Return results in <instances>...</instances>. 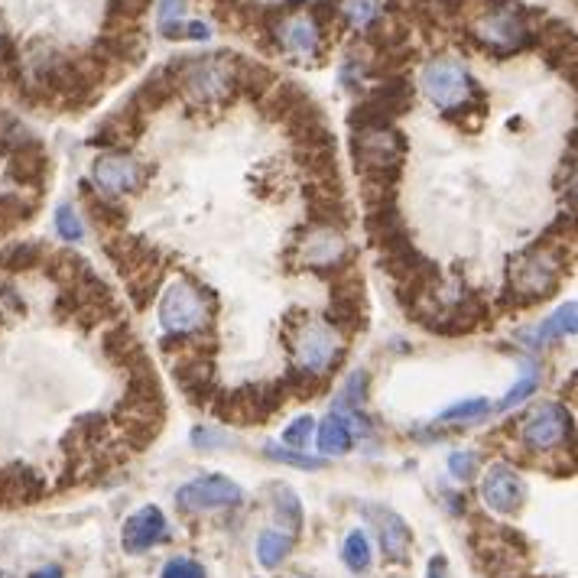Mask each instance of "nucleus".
<instances>
[{"mask_svg": "<svg viewBox=\"0 0 578 578\" xmlns=\"http://www.w3.org/2000/svg\"><path fill=\"white\" fill-rule=\"evenodd\" d=\"M562 254H566V244H556V247L536 244L510 260L504 306L527 309L553 296L562 283V270H566L562 267Z\"/></svg>", "mask_w": 578, "mask_h": 578, "instance_id": "obj_1", "label": "nucleus"}, {"mask_svg": "<svg viewBox=\"0 0 578 578\" xmlns=\"http://www.w3.org/2000/svg\"><path fill=\"white\" fill-rule=\"evenodd\" d=\"M176 75V88L195 108H218L238 95L234 88V52H212V56H179L169 62Z\"/></svg>", "mask_w": 578, "mask_h": 578, "instance_id": "obj_2", "label": "nucleus"}, {"mask_svg": "<svg viewBox=\"0 0 578 578\" xmlns=\"http://www.w3.org/2000/svg\"><path fill=\"white\" fill-rule=\"evenodd\" d=\"M530 17H536V13L527 10V4H517V0L510 4V0H504V4H497L484 13L468 36H471V43L481 46L484 52H491L497 59H507V56H514V52L536 46Z\"/></svg>", "mask_w": 578, "mask_h": 578, "instance_id": "obj_3", "label": "nucleus"}, {"mask_svg": "<svg viewBox=\"0 0 578 578\" xmlns=\"http://www.w3.org/2000/svg\"><path fill=\"white\" fill-rule=\"evenodd\" d=\"M215 315V296L212 289H205L192 280H176L166 286L160 299V322L166 335H195L212 328Z\"/></svg>", "mask_w": 578, "mask_h": 578, "instance_id": "obj_4", "label": "nucleus"}, {"mask_svg": "<svg viewBox=\"0 0 578 578\" xmlns=\"http://www.w3.org/2000/svg\"><path fill=\"white\" fill-rule=\"evenodd\" d=\"M286 403V390L280 380H260V384H244L238 390H228L212 400V410L221 423H267L273 413H280Z\"/></svg>", "mask_w": 578, "mask_h": 578, "instance_id": "obj_5", "label": "nucleus"}, {"mask_svg": "<svg viewBox=\"0 0 578 578\" xmlns=\"http://www.w3.org/2000/svg\"><path fill=\"white\" fill-rule=\"evenodd\" d=\"M419 85H423V95L445 114H455V111H462L465 104L484 98L478 82L468 75L465 65L455 59H432L423 69Z\"/></svg>", "mask_w": 578, "mask_h": 578, "instance_id": "obj_6", "label": "nucleus"}, {"mask_svg": "<svg viewBox=\"0 0 578 578\" xmlns=\"http://www.w3.org/2000/svg\"><path fill=\"white\" fill-rule=\"evenodd\" d=\"M413 108V85L406 75H393L384 78L380 85H374L367 91V98L361 104H354V111L348 114L351 130H364V127H387L397 121L400 114H406Z\"/></svg>", "mask_w": 578, "mask_h": 578, "instance_id": "obj_7", "label": "nucleus"}, {"mask_svg": "<svg viewBox=\"0 0 578 578\" xmlns=\"http://www.w3.org/2000/svg\"><path fill=\"white\" fill-rule=\"evenodd\" d=\"M289 348H293V358L299 371H312V374H335L338 364L345 361L348 348L341 345V335L332 325L325 322H312L306 319V325L289 338Z\"/></svg>", "mask_w": 578, "mask_h": 578, "instance_id": "obj_8", "label": "nucleus"}, {"mask_svg": "<svg viewBox=\"0 0 578 578\" xmlns=\"http://www.w3.org/2000/svg\"><path fill=\"white\" fill-rule=\"evenodd\" d=\"M523 445L533 452H553L562 442H572V413L562 403H540L520 426Z\"/></svg>", "mask_w": 578, "mask_h": 578, "instance_id": "obj_9", "label": "nucleus"}, {"mask_svg": "<svg viewBox=\"0 0 578 578\" xmlns=\"http://www.w3.org/2000/svg\"><path fill=\"white\" fill-rule=\"evenodd\" d=\"M436 322H429L426 328H432V332L439 335H468L475 332V328H481L484 322L491 319V306L484 302L481 293H475V289H468V293H458L452 302H442L439 312L432 315Z\"/></svg>", "mask_w": 578, "mask_h": 578, "instance_id": "obj_10", "label": "nucleus"}, {"mask_svg": "<svg viewBox=\"0 0 578 578\" xmlns=\"http://www.w3.org/2000/svg\"><path fill=\"white\" fill-rule=\"evenodd\" d=\"M241 488L225 475H205L195 478L189 484H182L176 491V504L182 510H195V514H205V510H221V507H238L241 504Z\"/></svg>", "mask_w": 578, "mask_h": 578, "instance_id": "obj_11", "label": "nucleus"}, {"mask_svg": "<svg viewBox=\"0 0 578 578\" xmlns=\"http://www.w3.org/2000/svg\"><path fill=\"white\" fill-rule=\"evenodd\" d=\"M91 179L98 182V189L104 195L117 199V195H124V192H137L143 186V179H147V169H143L130 153L111 150V153H101L95 160Z\"/></svg>", "mask_w": 578, "mask_h": 578, "instance_id": "obj_12", "label": "nucleus"}, {"mask_svg": "<svg viewBox=\"0 0 578 578\" xmlns=\"http://www.w3.org/2000/svg\"><path fill=\"white\" fill-rule=\"evenodd\" d=\"M296 254H299V264L315 270V273L332 270V267L341 264V260L351 257L345 238H341V231L312 228V225H309V231H306V238L296 241Z\"/></svg>", "mask_w": 578, "mask_h": 578, "instance_id": "obj_13", "label": "nucleus"}, {"mask_svg": "<svg viewBox=\"0 0 578 578\" xmlns=\"http://www.w3.org/2000/svg\"><path fill=\"white\" fill-rule=\"evenodd\" d=\"M306 205H309V221L312 228H332L341 231L351 221L345 192H341V182H309L306 189Z\"/></svg>", "mask_w": 578, "mask_h": 578, "instance_id": "obj_14", "label": "nucleus"}, {"mask_svg": "<svg viewBox=\"0 0 578 578\" xmlns=\"http://www.w3.org/2000/svg\"><path fill=\"white\" fill-rule=\"evenodd\" d=\"M523 494L527 491H523V481H520L514 465L497 462L488 468V475H484V481H481L484 504L497 510V514H517V510L523 507Z\"/></svg>", "mask_w": 578, "mask_h": 578, "instance_id": "obj_15", "label": "nucleus"}, {"mask_svg": "<svg viewBox=\"0 0 578 578\" xmlns=\"http://www.w3.org/2000/svg\"><path fill=\"white\" fill-rule=\"evenodd\" d=\"M166 540V517L160 507H140L137 514H130L121 527V543H124V553H147L156 543Z\"/></svg>", "mask_w": 578, "mask_h": 578, "instance_id": "obj_16", "label": "nucleus"}, {"mask_svg": "<svg viewBox=\"0 0 578 578\" xmlns=\"http://www.w3.org/2000/svg\"><path fill=\"white\" fill-rule=\"evenodd\" d=\"M364 225H367V238L374 241L377 251H384V247L410 238V231H406V221H403L400 208H397V199L367 205Z\"/></svg>", "mask_w": 578, "mask_h": 578, "instance_id": "obj_17", "label": "nucleus"}, {"mask_svg": "<svg viewBox=\"0 0 578 578\" xmlns=\"http://www.w3.org/2000/svg\"><path fill=\"white\" fill-rule=\"evenodd\" d=\"M364 514L377 523L380 546H384V556L390 562H406V559H410L413 533H410V527H406V520L400 514H393L390 507H367Z\"/></svg>", "mask_w": 578, "mask_h": 578, "instance_id": "obj_18", "label": "nucleus"}, {"mask_svg": "<svg viewBox=\"0 0 578 578\" xmlns=\"http://www.w3.org/2000/svg\"><path fill=\"white\" fill-rule=\"evenodd\" d=\"M101 351H104V358H108L114 367H121V371H137V367L143 364H150V354L147 348L140 345L137 335L130 332L127 325H114L108 328V332L101 335Z\"/></svg>", "mask_w": 578, "mask_h": 578, "instance_id": "obj_19", "label": "nucleus"}, {"mask_svg": "<svg viewBox=\"0 0 578 578\" xmlns=\"http://www.w3.org/2000/svg\"><path fill=\"white\" fill-rule=\"evenodd\" d=\"M108 432H111V419L101 416V413H85L78 416L69 436H65V452L72 458H85L91 452H98L104 442H108Z\"/></svg>", "mask_w": 578, "mask_h": 578, "instance_id": "obj_20", "label": "nucleus"}, {"mask_svg": "<svg viewBox=\"0 0 578 578\" xmlns=\"http://www.w3.org/2000/svg\"><path fill=\"white\" fill-rule=\"evenodd\" d=\"M312 104V98L302 91L296 82H277L264 98H260V108H264L267 121L289 124L296 114H302Z\"/></svg>", "mask_w": 578, "mask_h": 578, "instance_id": "obj_21", "label": "nucleus"}, {"mask_svg": "<svg viewBox=\"0 0 578 578\" xmlns=\"http://www.w3.org/2000/svg\"><path fill=\"white\" fill-rule=\"evenodd\" d=\"M82 199H85V208H88V215L91 221H95V228L101 231H108V234H121L127 228V208L111 199V195H104L88 186V182H82Z\"/></svg>", "mask_w": 578, "mask_h": 578, "instance_id": "obj_22", "label": "nucleus"}, {"mask_svg": "<svg viewBox=\"0 0 578 578\" xmlns=\"http://www.w3.org/2000/svg\"><path fill=\"white\" fill-rule=\"evenodd\" d=\"M43 494V478L36 471L13 465L0 475V504H33Z\"/></svg>", "mask_w": 578, "mask_h": 578, "instance_id": "obj_23", "label": "nucleus"}, {"mask_svg": "<svg viewBox=\"0 0 578 578\" xmlns=\"http://www.w3.org/2000/svg\"><path fill=\"white\" fill-rule=\"evenodd\" d=\"M176 75H173V69L169 65H160L147 82H143L134 95H130V104L140 111V114H147V111H156V108H163V104L176 95Z\"/></svg>", "mask_w": 578, "mask_h": 578, "instance_id": "obj_24", "label": "nucleus"}, {"mask_svg": "<svg viewBox=\"0 0 578 578\" xmlns=\"http://www.w3.org/2000/svg\"><path fill=\"white\" fill-rule=\"evenodd\" d=\"M319 43H322V36L312 26L309 17H286L283 20L280 46L286 52H293V56H299V59H315V56H319Z\"/></svg>", "mask_w": 578, "mask_h": 578, "instance_id": "obj_25", "label": "nucleus"}, {"mask_svg": "<svg viewBox=\"0 0 578 578\" xmlns=\"http://www.w3.org/2000/svg\"><path fill=\"white\" fill-rule=\"evenodd\" d=\"M364 315H367L364 296H332V299H328L325 325H332L341 338L358 335V332H364V325H367Z\"/></svg>", "mask_w": 578, "mask_h": 578, "instance_id": "obj_26", "label": "nucleus"}, {"mask_svg": "<svg viewBox=\"0 0 578 578\" xmlns=\"http://www.w3.org/2000/svg\"><path fill=\"white\" fill-rule=\"evenodd\" d=\"M575 312H578V306L569 299L566 306H559L553 315H549V319H543L540 325L527 328V332H520V341H527L530 348H540V345H546V341L575 335Z\"/></svg>", "mask_w": 578, "mask_h": 578, "instance_id": "obj_27", "label": "nucleus"}, {"mask_svg": "<svg viewBox=\"0 0 578 578\" xmlns=\"http://www.w3.org/2000/svg\"><path fill=\"white\" fill-rule=\"evenodd\" d=\"M124 277H127V296H130V302H134V309H147L150 296L163 283V257L153 254L150 260H143L140 267L124 273Z\"/></svg>", "mask_w": 578, "mask_h": 578, "instance_id": "obj_28", "label": "nucleus"}, {"mask_svg": "<svg viewBox=\"0 0 578 578\" xmlns=\"http://www.w3.org/2000/svg\"><path fill=\"white\" fill-rule=\"evenodd\" d=\"M7 173L13 182H20V186H39V182L46 179L49 173V156L43 150V143H36V147H26L20 153L7 156Z\"/></svg>", "mask_w": 578, "mask_h": 578, "instance_id": "obj_29", "label": "nucleus"}, {"mask_svg": "<svg viewBox=\"0 0 578 578\" xmlns=\"http://www.w3.org/2000/svg\"><path fill=\"white\" fill-rule=\"evenodd\" d=\"M104 251L114 260V267L121 273H130L134 267H140L143 260H150L156 254V247H150L143 238H130V234H111L108 241H104Z\"/></svg>", "mask_w": 578, "mask_h": 578, "instance_id": "obj_30", "label": "nucleus"}, {"mask_svg": "<svg viewBox=\"0 0 578 578\" xmlns=\"http://www.w3.org/2000/svg\"><path fill=\"white\" fill-rule=\"evenodd\" d=\"M273 85H277V75H273L267 65L234 56V88H238L241 95L260 101Z\"/></svg>", "mask_w": 578, "mask_h": 578, "instance_id": "obj_31", "label": "nucleus"}, {"mask_svg": "<svg viewBox=\"0 0 578 578\" xmlns=\"http://www.w3.org/2000/svg\"><path fill=\"white\" fill-rule=\"evenodd\" d=\"M49 257V247L39 244V241H20V244H10L0 251V270L4 273H26V270H36L43 267Z\"/></svg>", "mask_w": 578, "mask_h": 578, "instance_id": "obj_32", "label": "nucleus"}, {"mask_svg": "<svg viewBox=\"0 0 578 578\" xmlns=\"http://www.w3.org/2000/svg\"><path fill=\"white\" fill-rule=\"evenodd\" d=\"M280 387L286 390V397H293V400H315L328 390V377L312 374V371H299V367H289L286 377L280 380Z\"/></svg>", "mask_w": 578, "mask_h": 578, "instance_id": "obj_33", "label": "nucleus"}, {"mask_svg": "<svg viewBox=\"0 0 578 578\" xmlns=\"http://www.w3.org/2000/svg\"><path fill=\"white\" fill-rule=\"evenodd\" d=\"M43 270H46L49 277L56 280L59 286H72V283L82 280L85 273H91L88 260H85V257H78V254H72V251L49 254V257H46V264H43Z\"/></svg>", "mask_w": 578, "mask_h": 578, "instance_id": "obj_34", "label": "nucleus"}, {"mask_svg": "<svg viewBox=\"0 0 578 578\" xmlns=\"http://www.w3.org/2000/svg\"><path fill=\"white\" fill-rule=\"evenodd\" d=\"M351 445H354V436H351L345 419L328 416L319 429V452L322 455H345V452H351Z\"/></svg>", "mask_w": 578, "mask_h": 578, "instance_id": "obj_35", "label": "nucleus"}, {"mask_svg": "<svg viewBox=\"0 0 578 578\" xmlns=\"http://www.w3.org/2000/svg\"><path fill=\"white\" fill-rule=\"evenodd\" d=\"M293 549V536H286L283 530H264L257 536V559L264 569H277L280 562Z\"/></svg>", "mask_w": 578, "mask_h": 578, "instance_id": "obj_36", "label": "nucleus"}, {"mask_svg": "<svg viewBox=\"0 0 578 578\" xmlns=\"http://www.w3.org/2000/svg\"><path fill=\"white\" fill-rule=\"evenodd\" d=\"M277 501H273V514H277V523L286 527V536H296L302 530V507H299V497L286 488V484H277L273 488Z\"/></svg>", "mask_w": 578, "mask_h": 578, "instance_id": "obj_37", "label": "nucleus"}, {"mask_svg": "<svg viewBox=\"0 0 578 578\" xmlns=\"http://www.w3.org/2000/svg\"><path fill=\"white\" fill-rule=\"evenodd\" d=\"M309 20H312L315 30H319L322 39L338 36V30L345 26V17H341L338 0H315V4L309 7Z\"/></svg>", "mask_w": 578, "mask_h": 578, "instance_id": "obj_38", "label": "nucleus"}, {"mask_svg": "<svg viewBox=\"0 0 578 578\" xmlns=\"http://www.w3.org/2000/svg\"><path fill=\"white\" fill-rule=\"evenodd\" d=\"M33 205L20 199V195H0V238H7L13 228H20L23 221H30Z\"/></svg>", "mask_w": 578, "mask_h": 578, "instance_id": "obj_39", "label": "nucleus"}, {"mask_svg": "<svg viewBox=\"0 0 578 578\" xmlns=\"http://www.w3.org/2000/svg\"><path fill=\"white\" fill-rule=\"evenodd\" d=\"M36 134L26 124L13 121V117H7V121H0V150H4L7 156L20 153L26 147H36Z\"/></svg>", "mask_w": 578, "mask_h": 578, "instance_id": "obj_40", "label": "nucleus"}, {"mask_svg": "<svg viewBox=\"0 0 578 578\" xmlns=\"http://www.w3.org/2000/svg\"><path fill=\"white\" fill-rule=\"evenodd\" d=\"M341 559H345V566L358 575V572H367L371 566V543H367V536L361 530L348 533L345 546H341Z\"/></svg>", "mask_w": 578, "mask_h": 578, "instance_id": "obj_41", "label": "nucleus"}, {"mask_svg": "<svg viewBox=\"0 0 578 578\" xmlns=\"http://www.w3.org/2000/svg\"><path fill=\"white\" fill-rule=\"evenodd\" d=\"M536 387H540V367L527 361V364L520 367V380H517L514 387H510V393L501 400V410H510V406H517V403H523L527 397H533Z\"/></svg>", "mask_w": 578, "mask_h": 578, "instance_id": "obj_42", "label": "nucleus"}, {"mask_svg": "<svg viewBox=\"0 0 578 578\" xmlns=\"http://www.w3.org/2000/svg\"><path fill=\"white\" fill-rule=\"evenodd\" d=\"M341 17L354 26H371L380 17V4L377 0H338Z\"/></svg>", "mask_w": 578, "mask_h": 578, "instance_id": "obj_43", "label": "nucleus"}, {"mask_svg": "<svg viewBox=\"0 0 578 578\" xmlns=\"http://www.w3.org/2000/svg\"><path fill=\"white\" fill-rule=\"evenodd\" d=\"M488 413H491L488 400H465V403L449 406V410L439 416V423H455V419H462V423H478V419H484Z\"/></svg>", "mask_w": 578, "mask_h": 578, "instance_id": "obj_44", "label": "nucleus"}, {"mask_svg": "<svg viewBox=\"0 0 578 578\" xmlns=\"http://www.w3.org/2000/svg\"><path fill=\"white\" fill-rule=\"evenodd\" d=\"M182 23H186V0H160V33L176 39Z\"/></svg>", "mask_w": 578, "mask_h": 578, "instance_id": "obj_45", "label": "nucleus"}, {"mask_svg": "<svg viewBox=\"0 0 578 578\" xmlns=\"http://www.w3.org/2000/svg\"><path fill=\"white\" fill-rule=\"evenodd\" d=\"M56 231H59V238L62 241H82L85 238V225H82V218H78V212L72 205H59L56 208Z\"/></svg>", "mask_w": 578, "mask_h": 578, "instance_id": "obj_46", "label": "nucleus"}, {"mask_svg": "<svg viewBox=\"0 0 578 578\" xmlns=\"http://www.w3.org/2000/svg\"><path fill=\"white\" fill-rule=\"evenodd\" d=\"M364 393H367V374L358 371V374H351V380L345 384V390H341V397H338V410H354L358 413L361 406H364Z\"/></svg>", "mask_w": 578, "mask_h": 578, "instance_id": "obj_47", "label": "nucleus"}, {"mask_svg": "<svg viewBox=\"0 0 578 578\" xmlns=\"http://www.w3.org/2000/svg\"><path fill=\"white\" fill-rule=\"evenodd\" d=\"M312 426H315L312 416L293 419V423L283 429V445H293L296 452H306V445H309V439H312Z\"/></svg>", "mask_w": 578, "mask_h": 578, "instance_id": "obj_48", "label": "nucleus"}, {"mask_svg": "<svg viewBox=\"0 0 578 578\" xmlns=\"http://www.w3.org/2000/svg\"><path fill=\"white\" fill-rule=\"evenodd\" d=\"M267 458H273V462H283V465H296V468H322V458H309L302 452H293V449H280V445H267Z\"/></svg>", "mask_w": 578, "mask_h": 578, "instance_id": "obj_49", "label": "nucleus"}, {"mask_svg": "<svg viewBox=\"0 0 578 578\" xmlns=\"http://www.w3.org/2000/svg\"><path fill=\"white\" fill-rule=\"evenodd\" d=\"M367 75H371V62L358 59V56L351 52V56L345 59V65H341V85H345V88H358Z\"/></svg>", "mask_w": 578, "mask_h": 578, "instance_id": "obj_50", "label": "nucleus"}, {"mask_svg": "<svg viewBox=\"0 0 578 578\" xmlns=\"http://www.w3.org/2000/svg\"><path fill=\"white\" fill-rule=\"evenodd\" d=\"M160 578H205V569H202L195 559L176 556V559H169L166 566H163V575H160Z\"/></svg>", "mask_w": 578, "mask_h": 578, "instance_id": "obj_51", "label": "nucleus"}, {"mask_svg": "<svg viewBox=\"0 0 578 578\" xmlns=\"http://www.w3.org/2000/svg\"><path fill=\"white\" fill-rule=\"evenodd\" d=\"M449 471L458 478V481H468L478 475V455L475 452H452L449 455Z\"/></svg>", "mask_w": 578, "mask_h": 578, "instance_id": "obj_52", "label": "nucleus"}, {"mask_svg": "<svg viewBox=\"0 0 578 578\" xmlns=\"http://www.w3.org/2000/svg\"><path fill=\"white\" fill-rule=\"evenodd\" d=\"M192 442L199 445V449H221V445H228L234 439L218 429H192Z\"/></svg>", "mask_w": 578, "mask_h": 578, "instance_id": "obj_53", "label": "nucleus"}, {"mask_svg": "<svg viewBox=\"0 0 578 578\" xmlns=\"http://www.w3.org/2000/svg\"><path fill=\"white\" fill-rule=\"evenodd\" d=\"M465 4L468 0H436V4H432V10H436V17H462L465 13Z\"/></svg>", "mask_w": 578, "mask_h": 578, "instance_id": "obj_54", "label": "nucleus"}, {"mask_svg": "<svg viewBox=\"0 0 578 578\" xmlns=\"http://www.w3.org/2000/svg\"><path fill=\"white\" fill-rule=\"evenodd\" d=\"M212 33H208V26L202 20H186L179 26V36L176 39H208Z\"/></svg>", "mask_w": 578, "mask_h": 578, "instance_id": "obj_55", "label": "nucleus"}, {"mask_svg": "<svg viewBox=\"0 0 578 578\" xmlns=\"http://www.w3.org/2000/svg\"><path fill=\"white\" fill-rule=\"evenodd\" d=\"M429 578H449V572H445V556H436L429 562Z\"/></svg>", "mask_w": 578, "mask_h": 578, "instance_id": "obj_56", "label": "nucleus"}, {"mask_svg": "<svg viewBox=\"0 0 578 578\" xmlns=\"http://www.w3.org/2000/svg\"><path fill=\"white\" fill-rule=\"evenodd\" d=\"M30 578H62V569L59 566H46V569H36Z\"/></svg>", "mask_w": 578, "mask_h": 578, "instance_id": "obj_57", "label": "nucleus"}, {"mask_svg": "<svg viewBox=\"0 0 578 578\" xmlns=\"http://www.w3.org/2000/svg\"><path fill=\"white\" fill-rule=\"evenodd\" d=\"M0 36H4V26H0Z\"/></svg>", "mask_w": 578, "mask_h": 578, "instance_id": "obj_58", "label": "nucleus"}]
</instances>
